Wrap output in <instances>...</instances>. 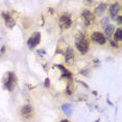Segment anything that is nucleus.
<instances>
[{
	"label": "nucleus",
	"mask_w": 122,
	"mask_h": 122,
	"mask_svg": "<svg viewBox=\"0 0 122 122\" xmlns=\"http://www.w3.org/2000/svg\"><path fill=\"white\" fill-rule=\"evenodd\" d=\"M76 47L79 50V52H81L82 54L87 53L88 49H89V44L86 37L82 34H79L76 38Z\"/></svg>",
	"instance_id": "1"
},
{
	"label": "nucleus",
	"mask_w": 122,
	"mask_h": 122,
	"mask_svg": "<svg viewBox=\"0 0 122 122\" xmlns=\"http://www.w3.org/2000/svg\"><path fill=\"white\" fill-rule=\"evenodd\" d=\"M15 84H16V76L13 72H9L6 74V79H5V82H4V87L10 91H13L14 87H15Z\"/></svg>",
	"instance_id": "2"
},
{
	"label": "nucleus",
	"mask_w": 122,
	"mask_h": 122,
	"mask_svg": "<svg viewBox=\"0 0 122 122\" xmlns=\"http://www.w3.org/2000/svg\"><path fill=\"white\" fill-rule=\"evenodd\" d=\"M40 41H41V35H40V32L36 31L35 34L28 39V41H27V45H28V47H29L30 49H34L35 47L37 46L39 43H40Z\"/></svg>",
	"instance_id": "3"
},
{
	"label": "nucleus",
	"mask_w": 122,
	"mask_h": 122,
	"mask_svg": "<svg viewBox=\"0 0 122 122\" xmlns=\"http://www.w3.org/2000/svg\"><path fill=\"white\" fill-rule=\"evenodd\" d=\"M60 24L62 27H64V28H69L72 24V21L68 15H64L60 19Z\"/></svg>",
	"instance_id": "4"
},
{
	"label": "nucleus",
	"mask_w": 122,
	"mask_h": 122,
	"mask_svg": "<svg viewBox=\"0 0 122 122\" xmlns=\"http://www.w3.org/2000/svg\"><path fill=\"white\" fill-rule=\"evenodd\" d=\"M92 40L95 41V42H97V43H99V44H104L105 43L104 36L102 35L101 32H98V31H95L92 35Z\"/></svg>",
	"instance_id": "5"
},
{
	"label": "nucleus",
	"mask_w": 122,
	"mask_h": 122,
	"mask_svg": "<svg viewBox=\"0 0 122 122\" xmlns=\"http://www.w3.org/2000/svg\"><path fill=\"white\" fill-rule=\"evenodd\" d=\"M82 17H84V19H85L86 25H90V24L92 23L93 16H92V14L89 12V10H85V12L82 13Z\"/></svg>",
	"instance_id": "6"
},
{
	"label": "nucleus",
	"mask_w": 122,
	"mask_h": 122,
	"mask_svg": "<svg viewBox=\"0 0 122 122\" xmlns=\"http://www.w3.org/2000/svg\"><path fill=\"white\" fill-rule=\"evenodd\" d=\"M31 113H32L31 105H24V107L21 109V114H22V116H24V117H29V116L31 115Z\"/></svg>",
	"instance_id": "7"
},
{
	"label": "nucleus",
	"mask_w": 122,
	"mask_h": 122,
	"mask_svg": "<svg viewBox=\"0 0 122 122\" xmlns=\"http://www.w3.org/2000/svg\"><path fill=\"white\" fill-rule=\"evenodd\" d=\"M2 15H3V18L5 20V23L7 24V26H9V27H13L14 25H15V21L13 20V18L10 17V15H7V14H5V13H3Z\"/></svg>",
	"instance_id": "8"
},
{
	"label": "nucleus",
	"mask_w": 122,
	"mask_h": 122,
	"mask_svg": "<svg viewBox=\"0 0 122 122\" xmlns=\"http://www.w3.org/2000/svg\"><path fill=\"white\" fill-rule=\"evenodd\" d=\"M118 12H119V5H118V3L113 4L112 6L110 7V13H111V15H112L113 18H116V17H117Z\"/></svg>",
	"instance_id": "9"
},
{
	"label": "nucleus",
	"mask_w": 122,
	"mask_h": 122,
	"mask_svg": "<svg viewBox=\"0 0 122 122\" xmlns=\"http://www.w3.org/2000/svg\"><path fill=\"white\" fill-rule=\"evenodd\" d=\"M74 57V52H73V49L71 47H68L67 49V52H66V61L67 62H70V61Z\"/></svg>",
	"instance_id": "10"
},
{
	"label": "nucleus",
	"mask_w": 122,
	"mask_h": 122,
	"mask_svg": "<svg viewBox=\"0 0 122 122\" xmlns=\"http://www.w3.org/2000/svg\"><path fill=\"white\" fill-rule=\"evenodd\" d=\"M105 9H107V5L103 4V3L100 4V5H98V6L96 7V10H95V14H96L97 16H100L101 14L105 10Z\"/></svg>",
	"instance_id": "11"
},
{
	"label": "nucleus",
	"mask_w": 122,
	"mask_h": 122,
	"mask_svg": "<svg viewBox=\"0 0 122 122\" xmlns=\"http://www.w3.org/2000/svg\"><path fill=\"white\" fill-rule=\"evenodd\" d=\"M63 111L65 112V114H67L68 116H70L72 114V111H73V107H72L71 104H64L63 105Z\"/></svg>",
	"instance_id": "12"
},
{
	"label": "nucleus",
	"mask_w": 122,
	"mask_h": 122,
	"mask_svg": "<svg viewBox=\"0 0 122 122\" xmlns=\"http://www.w3.org/2000/svg\"><path fill=\"white\" fill-rule=\"evenodd\" d=\"M104 31H105V35H107V37L110 38L111 36L113 35V32H114V26L110 24V25L107 26V28H104Z\"/></svg>",
	"instance_id": "13"
},
{
	"label": "nucleus",
	"mask_w": 122,
	"mask_h": 122,
	"mask_svg": "<svg viewBox=\"0 0 122 122\" xmlns=\"http://www.w3.org/2000/svg\"><path fill=\"white\" fill-rule=\"evenodd\" d=\"M115 38L117 39L118 41H121L122 40V30L120 28H118L117 30H116L115 32Z\"/></svg>",
	"instance_id": "14"
},
{
	"label": "nucleus",
	"mask_w": 122,
	"mask_h": 122,
	"mask_svg": "<svg viewBox=\"0 0 122 122\" xmlns=\"http://www.w3.org/2000/svg\"><path fill=\"white\" fill-rule=\"evenodd\" d=\"M101 24H102V26H103V28H107V27L110 25L109 19H107V18H103V19H102V21H101Z\"/></svg>",
	"instance_id": "15"
},
{
	"label": "nucleus",
	"mask_w": 122,
	"mask_h": 122,
	"mask_svg": "<svg viewBox=\"0 0 122 122\" xmlns=\"http://www.w3.org/2000/svg\"><path fill=\"white\" fill-rule=\"evenodd\" d=\"M57 67H59V68L61 69V70H62V71L64 72V75H66V76H68V77H70V76H71V75H70V73H69V72H68L67 70H66V69L64 68V67H62L61 65H57Z\"/></svg>",
	"instance_id": "16"
},
{
	"label": "nucleus",
	"mask_w": 122,
	"mask_h": 122,
	"mask_svg": "<svg viewBox=\"0 0 122 122\" xmlns=\"http://www.w3.org/2000/svg\"><path fill=\"white\" fill-rule=\"evenodd\" d=\"M45 82H46V86H49V79H46Z\"/></svg>",
	"instance_id": "17"
},
{
	"label": "nucleus",
	"mask_w": 122,
	"mask_h": 122,
	"mask_svg": "<svg viewBox=\"0 0 122 122\" xmlns=\"http://www.w3.org/2000/svg\"><path fill=\"white\" fill-rule=\"evenodd\" d=\"M118 22H119V23H121V17L118 18Z\"/></svg>",
	"instance_id": "18"
},
{
	"label": "nucleus",
	"mask_w": 122,
	"mask_h": 122,
	"mask_svg": "<svg viewBox=\"0 0 122 122\" xmlns=\"http://www.w3.org/2000/svg\"><path fill=\"white\" fill-rule=\"evenodd\" d=\"M61 122H69L68 120H63V121H61Z\"/></svg>",
	"instance_id": "19"
},
{
	"label": "nucleus",
	"mask_w": 122,
	"mask_h": 122,
	"mask_svg": "<svg viewBox=\"0 0 122 122\" xmlns=\"http://www.w3.org/2000/svg\"><path fill=\"white\" fill-rule=\"evenodd\" d=\"M96 122H99V120H97V121H96Z\"/></svg>",
	"instance_id": "20"
}]
</instances>
